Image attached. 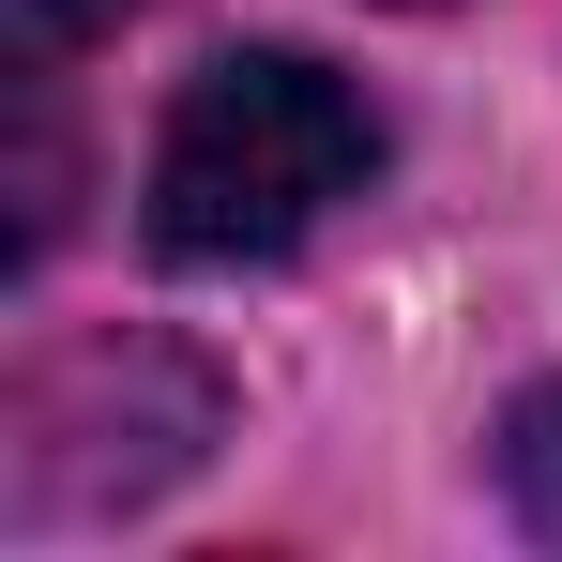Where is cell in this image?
<instances>
[{
  "instance_id": "2",
  "label": "cell",
  "mask_w": 562,
  "mask_h": 562,
  "mask_svg": "<svg viewBox=\"0 0 562 562\" xmlns=\"http://www.w3.org/2000/svg\"><path fill=\"white\" fill-rule=\"evenodd\" d=\"M502 502L562 548V380H532V395L502 411Z\"/></svg>"
},
{
  "instance_id": "3",
  "label": "cell",
  "mask_w": 562,
  "mask_h": 562,
  "mask_svg": "<svg viewBox=\"0 0 562 562\" xmlns=\"http://www.w3.org/2000/svg\"><path fill=\"white\" fill-rule=\"evenodd\" d=\"M137 0H0V31H15V77H61L92 31H122Z\"/></svg>"
},
{
  "instance_id": "1",
  "label": "cell",
  "mask_w": 562,
  "mask_h": 562,
  "mask_svg": "<svg viewBox=\"0 0 562 562\" xmlns=\"http://www.w3.org/2000/svg\"><path fill=\"white\" fill-rule=\"evenodd\" d=\"M366 183H380V106L335 61H304V46H228L168 106L137 228H153L168 274H259L289 244H319V213L366 198Z\"/></svg>"
}]
</instances>
